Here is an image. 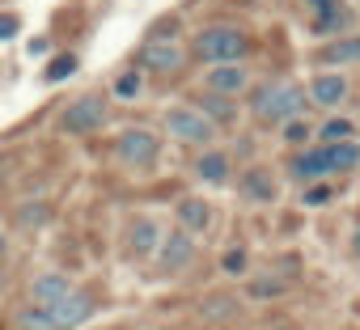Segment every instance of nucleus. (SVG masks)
<instances>
[{"mask_svg":"<svg viewBox=\"0 0 360 330\" xmlns=\"http://www.w3.org/2000/svg\"><path fill=\"white\" fill-rule=\"evenodd\" d=\"M89 313H94V301L72 288V292H68L64 301H56V305H30V309H22V313H18V326H22V330H72V326H81Z\"/></svg>","mask_w":360,"mask_h":330,"instance_id":"nucleus-1","label":"nucleus"},{"mask_svg":"<svg viewBox=\"0 0 360 330\" xmlns=\"http://www.w3.org/2000/svg\"><path fill=\"white\" fill-rule=\"evenodd\" d=\"M255 119L259 123H288L305 110V89L301 85H288V81H276V85H263L250 102Z\"/></svg>","mask_w":360,"mask_h":330,"instance_id":"nucleus-2","label":"nucleus"},{"mask_svg":"<svg viewBox=\"0 0 360 330\" xmlns=\"http://www.w3.org/2000/svg\"><path fill=\"white\" fill-rule=\"evenodd\" d=\"M246 51H250V43L233 26H212V30H204L195 39V55L200 60H212V64H238Z\"/></svg>","mask_w":360,"mask_h":330,"instance_id":"nucleus-3","label":"nucleus"},{"mask_svg":"<svg viewBox=\"0 0 360 330\" xmlns=\"http://www.w3.org/2000/svg\"><path fill=\"white\" fill-rule=\"evenodd\" d=\"M165 131L178 136L183 144H208L217 136V123L204 114V110H187V106H178L165 114Z\"/></svg>","mask_w":360,"mask_h":330,"instance_id":"nucleus-4","label":"nucleus"},{"mask_svg":"<svg viewBox=\"0 0 360 330\" xmlns=\"http://www.w3.org/2000/svg\"><path fill=\"white\" fill-rule=\"evenodd\" d=\"M106 123V102L102 98H77V102H68V110L60 114V127L68 131V136H85V131H98Z\"/></svg>","mask_w":360,"mask_h":330,"instance_id":"nucleus-5","label":"nucleus"},{"mask_svg":"<svg viewBox=\"0 0 360 330\" xmlns=\"http://www.w3.org/2000/svg\"><path fill=\"white\" fill-rule=\"evenodd\" d=\"M115 152H119V161L136 165V170H140V165H153V161H157V136L144 131V127H131V131L119 136Z\"/></svg>","mask_w":360,"mask_h":330,"instance_id":"nucleus-6","label":"nucleus"},{"mask_svg":"<svg viewBox=\"0 0 360 330\" xmlns=\"http://www.w3.org/2000/svg\"><path fill=\"white\" fill-rule=\"evenodd\" d=\"M195 258V246H191V237L187 233H169L165 242H161V271H183L187 263Z\"/></svg>","mask_w":360,"mask_h":330,"instance_id":"nucleus-7","label":"nucleus"},{"mask_svg":"<svg viewBox=\"0 0 360 330\" xmlns=\"http://www.w3.org/2000/svg\"><path fill=\"white\" fill-rule=\"evenodd\" d=\"M309 9L318 13V22H314V30L318 34H330V30H343L347 22H352V13L339 5V0H309Z\"/></svg>","mask_w":360,"mask_h":330,"instance_id":"nucleus-8","label":"nucleus"},{"mask_svg":"<svg viewBox=\"0 0 360 330\" xmlns=\"http://www.w3.org/2000/svg\"><path fill=\"white\" fill-rule=\"evenodd\" d=\"M140 64L157 68V72H174V68H183V51H178L174 43H148L140 51Z\"/></svg>","mask_w":360,"mask_h":330,"instance_id":"nucleus-9","label":"nucleus"},{"mask_svg":"<svg viewBox=\"0 0 360 330\" xmlns=\"http://www.w3.org/2000/svg\"><path fill=\"white\" fill-rule=\"evenodd\" d=\"M68 292H72V284H68L64 275H56V271H47V275H39V279L30 284L34 305H56V301H64Z\"/></svg>","mask_w":360,"mask_h":330,"instance_id":"nucleus-10","label":"nucleus"},{"mask_svg":"<svg viewBox=\"0 0 360 330\" xmlns=\"http://www.w3.org/2000/svg\"><path fill=\"white\" fill-rule=\"evenodd\" d=\"M322 174H330L326 148H314V152H305V157L292 161V178H301V183H314V178H322Z\"/></svg>","mask_w":360,"mask_h":330,"instance_id":"nucleus-11","label":"nucleus"},{"mask_svg":"<svg viewBox=\"0 0 360 330\" xmlns=\"http://www.w3.org/2000/svg\"><path fill=\"white\" fill-rule=\"evenodd\" d=\"M318 64H360V39H339V43H330V47H322L318 51Z\"/></svg>","mask_w":360,"mask_h":330,"instance_id":"nucleus-12","label":"nucleus"},{"mask_svg":"<svg viewBox=\"0 0 360 330\" xmlns=\"http://www.w3.org/2000/svg\"><path fill=\"white\" fill-rule=\"evenodd\" d=\"M208 89L212 93H238V89H246V72L233 68V64H221V68L208 72Z\"/></svg>","mask_w":360,"mask_h":330,"instance_id":"nucleus-13","label":"nucleus"},{"mask_svg":"<svg viewBox=\"0 0 360 330\" xmlns=\"http://www.w3.org/2000/svg\"><path fill=\"white\" fill-rule=\"evenodd\" d=\"M309 93H314V102H322V106H339V102L347 98V81H343V77H318V81L309 85Z\"/></svg>","mask_w":360,"mask_h":330,"instance_id":"nucleus-14","label":"nucleus"},{"mask_svg":"<svg viewBox=\"0 0 360 330\" xmlns=\"http://www.w3.org/2000/svg\"><path fill=\"white\" fill-rule=\"evenodd\" d=\"M195 174H200L204 183H225V178H229V157H225V152L200 157V161H195Z\"/></svg>","mask_w":360,"mask_h":330,"instance_id":"nucleus-15","label":"nucleus"},{"mask_svg":"<svg viewBox=\"0 0 360 330\" xmlns=\"http://www.w3.org/2000/svg\"><path fill=\"white\" fill-rule=\"evenodd\" d=\"M178 220H183L187 229H208L212 212H208L204 199H183V204H178Z\"/></svg>","mask_w":360,"mask_h":330,"instance_id":"nucleus-16","label":"nucleus"},{"mask_svg":"<svg viewBox=\"0 0 360 330\" xmlns=\"http://www.w3.org/2000/svg\"><path fill=\"white\" fill-rule=\"evenodd\" d=\"M157 237H161V233H157L153 220H136V225H131V250H136V254H148V250L157 246Z\"/></svg>","mask_w":360,"mask_h":330,"instance_id":"nucleus-17","label":"nucleus"},{"mask_svg":"<svg viewBox=\"0 0 360 330\" xmlns=\"http://www.w3.org/2000/svg\"><path fill=\"white\" fill-rule=\"evenodd\" d=\"M246 195H255V199H271V195H276V187L267 183V174H263V170H250V174H246Z\"/></svg>","mask_w":360,"mask_h":330,"instance_id":"nucleus-18","label":"nucleus"},{"mask_svg":"<svg viewBox=\"0 0 360 330\" xmlns=\"http://www.w3.org/2000/svg\"><path fill=\"white\" fill-rule=\"evenodd\" d=\"M72 72H77V55H56L47 64V81H68Z\"/></svg>","mask_w":360,"mask_h":330,"instance_id":"nucleus-19","label":"nucleus"},{"mask_svg":"<svg viewBox=\"0 0 360 330\" xmlns=\"http://www.w3.org/2000/svg\"><path fill=\"white\" fill-rule=\"evenodd\" d=\"M322 140H326V144H343V140H352V123H347V119H330V123L322 127Z\"/></svg>","mask_w":360,"mask_h":330,"instance_id":"nucleus-20","label":"nucleus"},{"mask_svg":"<svg viewBox=\"0 0 360 330\" xmlns=\"http://www.w3.org/2000/svg\"><path fill=\"white\" fill-rule=\"evenodd\" d=\"M204 110H208L212 119H221V123H225V119L233 114V106H229V102H225L221 93H208V98H204Z\"/></svg>","mask_w":360,"mask_h":330,"instance_id":"nucleus-21","label":"nucleus"},{"mask_svg":"<svg viewBox=\"0 0 360 330\" xmlns=\"http://www.w3.org/2000/svg\"><path fill=\"white\" fill-rule=\"evenodd\" d=\"M115 93H119V98H131V93H140V77H136V72L119 77V81H115Z\"/></svg>","mask_w":360,"mask_h":330,"instance_id":"nucleus-22","label":"nucleus"},{"mask_svg":"<svg viewBox=\"0 0 360 330\" xmlns=\"http://www.w3.org/2000/svg\"><path fill=\"white\" fill-rule=\"evenodd\" d=\"M225 271H229V275H242V271H246V250H229V254H225Z\"/></svg>","mask_w":360,"mask_h":330,"instance_id":"nucleus-23","label":"nucleus"},{"mask_svg":"<svg viewBox=\"0 0 360 330\" xmlns=\"http://www.w3.org/2000/svg\"><path fill=\"white\" fill-rule=\"evenodd\" d=\"M204 313H208V317H229V313H233V301H229V296H217V301H208Z\"/></svg>","mask_w":360,"mask_h":330,"instance_id":"nucleus-24","label":"nucleus"},{"mask_svg":"<svg viewBox=\"0 0 360 330\" xmlns=\"http://www.w3.org/2000/svg\"><path fill=\"white\" fill-rule=\"evenodd\" d=\"M22 30V18L18 13H0V39H13Z\"/></svg>","mask_w":360,"mask_h":330,"instance_id":"nucleus-25","label":"nucleus"},{"mask_svg":"<svg viewBox=\"0 0 360 330\" xmlns=\"http://www.w3.org/2000/svg\"><path fill=\"white\" fill-rule=\"evenodd\" d=\"M284 288H288L284 279H263V284H255L250 292H255V296H276V292H284Z\"/></svg>","mask_w":360,"mask_h":330,"instance_id":"nucleus-26","label":"nucleus"},{"mask_svg":"<svg viewBox=\"0 0 360 330\" xmlns=\"http://www.w3.org/2000/svg\"><path fill=\"white\" fill-rule=\"evenodd\" d=\"M305 136H309V127H305V123H297V119H292V123H288V131H284V140H288V144H301Z\"/></svg>","mask_w":360,"mask_h":330,"instance_id":"nucleus-27","label":"nucleus"},{"mask_svg":"<svg viewBox=\"0 0 360 330\" xmlns=\"http://www.w3.org/2000/svg\"><path fill=\"white\" fill-rule=\"evenodd\" d=\"M326 199H330V191H326V187H314V191L305 195V204H309V208H322Z\"/></svg>","mask_w":360,"mask_h":330,"instance_id":"nucleus-28","label":"nucleus"},{"mask_svg":"<svg viewBox=\"0 0 360 330\" xmlns=\"http://www.w3.org/2000/svg\"><path fill=\"white\" fill-rule=\"evenodd\" d=\"M352 254L360 258V225H356V233H352Z\"/></svg>","mask_w":360,"mask_h":330,"instance_id":"nucleus-29","label":"nucleus"},{"mask_svg":"<svg viewBox=\"0 0 360 330\" xmlns=\"http://www.w3.org/2000/svg\"><path fill=\"white\" fill-rule=\"evenodd\" d=\"M0 254H5V237H0Z\"/></svg>","mask_w":360,"mask_h":330,"instance_id":"nucleus-30","label":"nucleus"}]
</instances>
